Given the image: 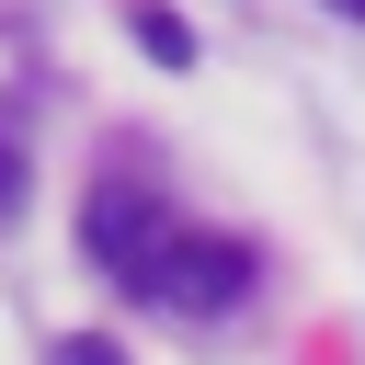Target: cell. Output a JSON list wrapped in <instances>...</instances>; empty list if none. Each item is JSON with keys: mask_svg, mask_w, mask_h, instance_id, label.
<instances>
[{"mask_svg": "<svg viewBox=\"0 0 365 365\" xmlns=\"http://www.w3.org/2000/svg\"><path fill=\"white\" fill-rule=\"evenodd\" d=\"M148 297H160V308H182V319H217V308H240V297H251V251H240V240H217V228H171V251L148 262Z\"/></svg>", "mask_w": 365, "mask_h": 365, "instance_id": "2", "label": "cell"}, {"mask_svg": "<svg viewBox=\"0 0 365 365\" xmlns=\"http://www.w3.org/2000/svg\"><path fill=\"white\" fill-rule=\"evenodd\" d=\"M57 365H114V342H91V331H80V342H57Z\"/></svg>", "mask_w": 365, "mask_h": 365, "instance_id": "5", "label": "cell"}, {"mask_svg": "<svg viewBox=\"0 0 365 365\" xmlns=\"http://www.w3.org/2000/svg\"><path fill=\"white\" fill-rule=\"evenodd\" d=\"M11 205H23V148L0 137V217H11Z\"/></svg>", "mask_w": 365, "mask_h": 365, "instance_id": "4", "label": "cell"}, {"mask_svg": "<svg viewBox=\"0 0 365 365\" xmlns=\"http://www.w3.org/2000/svg\"><path fill=\"white\" fill-rule=\"evenodd\" d=\"M342 11H365V0H342Z\"/></svg>", "mask_w": 365, "mask_h": 365, "instance_id": "6", "label": "cell"}, {"mask_svg": "<svg viewBox=\"0 0 365 365\" xmlns=\"http://www.w3.org/2000/svg\"><path fill=\"white\" fill-rule=\"evenodd\" d=\"M137 46H148V57H160V68H182V57H194V34H182V23H171V11H137Z\"/></svg>", "mask_w": 365, "mask_h": 365, "instance_id": "3", "label": "cell"}, {"mask_svg": "<svg viewBox=\"0 0 365 365\" xmlns=\"http://www.w3.org/2000/svg\"><path fill=\"white\" fill-rule=\"evenodd\" d=\"M80 251H91L114 285L148 297V262L171 251V205H160L148 182H91V205H80Z\"/></svg>", "mask_w": 365, "mask_h": 365, "instance_id": "1", "label": "cell"}]
</instances>
